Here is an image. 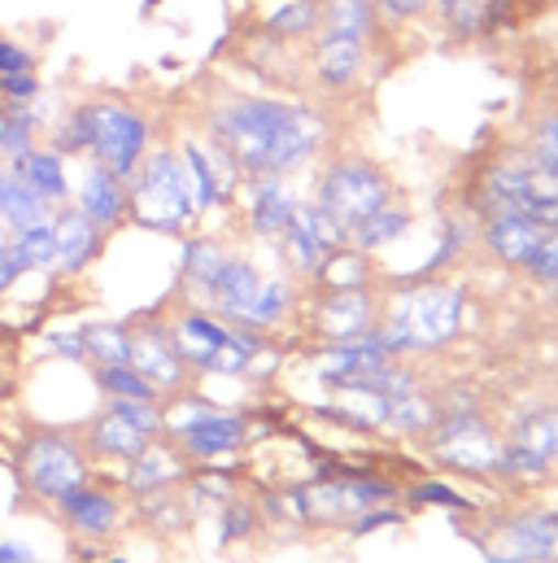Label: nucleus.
<instances>
[{"mask_svg": "<svg viewBox=\"0 0 558 563\" xmlns=\"http://www.w3.org/2000/svg\"><path fill=\"white\" fill-rule=\"evenodd\" d=\"M79 114L88 128V157L127 184L153 148L148 114L123 97H88L79 101Z\"/></svg>", "mask_w": 558, "mask_h": 563, "instance_id": "nucleus-8", "label": "nucleus"}, {"mask_svg": "<svg viewBox=\"0 0 558 563\" xmlns=\"http://www.w3.org/2000/svg\"><path fill=\"white\" fill-rule=\"evenodd\" d=\"M4 123H9V106H0V136H4Z\"/></svg>", "mask_w": 558, "mask_h": 563, "instance_id": "nucleus-52", "label": "nucleus"}, {"mask_svg": "<svg viewBox=\"0 0 558 563\" xmlns=\"http://www.w3.org/2000/svg\"><path fill=\"white\" fill-rule=\"evenodd\" d=\"M57 511L70 525V533L83 538V542H105L123 525V498L114 489H105V485H92V481H83L79 489H70L57 503Z\"/></svg>", "mask_w": 558, "mask_h": 563, "instance_id": "nucleus-22", "label": "nucleus"}, {"mask_svg": "<svg viewBox=\"0 0 558 563\" xmlns=\"http://www.w3.org/2000/svg\"><path fill=\"white\" fill-rule=\"evenodd\" d=\"M88 472H92L88 450L70 432H35L18 450V476H22L26 494L40 503H53V507L70 489H79L88 481Z\"/></svg>", "mask_w": 558, "mask_h": 563, "instance_id": "nucleus-10", "label": "nucleus"}, {"mask_svg": "<svg viewBox=\"0 0 558 563\" xmlns=\"http://www.w3.org/2000/svg\"><path fill=\"white\" fill-rule=\"evenodd\" d=\"M319 9H323L319 35H345V40H362L376 48L380 26H384L376 0H319Z\"/></svg>", "mask_w": 558, "mask_h": 563, "instance_id": "nucleus-29", "label": "nucleus"}, {"mask_svg": "<svg viewBox=\"0 0 558 563\" xmlns=\"http://www.w3.org/2000/svg\"><path fill=\"white\" fill-rule=\"evenodd\" d=\"M411 232V210H398V206H384L380 214H371V219H362L354 232H349V245L358 250V254H380V250H389V245H398L402 236Z\"/></svg>", "mask_w": 558, "mask_h": 563, "instance_id": "nucleus-33", "label": "nucleus"}, {"mask_svg": "<svg viewBox=\"0 0 558 563\" xmlns=\"http://www.w3.org/2000/svg\"><path fill=\"white\" fill-rule=\"evenodd\" d=\"M48 214H53V206L44 197H35L13 166H0V228L22 232V228H31Z\"/></svg>", "mask_w": 558, "mask_h": 563, "instance_id": "nucleus-31", "label": "nucleus"}, {"mask_svg": "<svg viewBox=\"0 0 558 563\" xmlns=\"http://www.w3.org/2000/svg\"><path fill=\"white\" fill-rule=\"evenodd\" d=\"M393 525H402V511H393V507H371V511H362V516L349 525V533H354V538H367V533L393 529Z\"/></svg>", "mask_w": 558, "mask_h": 563, "instance_id": "nucleus-47", "label": "nucleus"}, {"mask_svg": "<svg viewBox=\"0 0 558 563\" xmlns=\"http://www.w3.org/2000/svg\"><path fill=\"white\" fill-rule=\"evenodd\" d=\"M22 70H35V53L9 35H0V79L4 75H22Z\"/></svg>", "mask_w": 558, "mask_h": 563, "instance_id": "nucleus-46", "label": "nucleus"}, {"mask_svg": "<svg viewBox=\"0 0 558 563\" xmlns=\"http://www.w3.org/2000/svg\"><path fill=\"white\" fill-rule=\"evenodd\" d=\"M136 516L140 520H148L153 529H161V533H175V529L188 525V503H183L175 489L144 494V498H136Z\"/></svg>", "mask_w": 558, "mask_h": 563, "instance_id": "nucleus-39", "label": "nucleus"}, {"mask_svg": "<svg viewBox=\"0 0 558 563\" xmlns=\"http://www.w3.org/2000/svg\"><path fill=\"white\" fill-rule=\"evenodd\" d=\"M411 503L415 507H445V511H471L476 503L467 498V494H458L454 485H445V481H423L411 489Z\"/></svg>", "mask_w": 558, "mask_h": 563, "instance_id": "nucleus-43", "label": "nucleus"}, {"mask_svg": "<svg viewBox=\"0 0 558 563\" xmlns=\"http://www.w3.org/2000/svg\"><path fill=\"white\" fill-rule=\"evenodd\" d=\"M201 136L223 144L249 175H297L310 166L332 136L323 110L263 92H223L201 114Z\"/></svg>", "mask_w": 558, "mask_h": 563, "instance_id": "nucleus-1", "label": "nucleus"}, {"mask_svg": "<svg viewBox=\"0 0 558 563\" xmlns=\"http://www.w3.org/2000/svg\"><path fill=\"white\" fill-rule=\"evenodd\" d=\"M279 245V258H283V267L292 272V276H301V280H314L319 276V267L327 263V254H332V245L314 232V223L305 219V210H297V219L288 223V232L276 241Z\"/></svg>", "mask_w": 558, "mask_h": 563, "instance_id": "nucleus-28", "label": "nucleus"}, {"mask_svg": "<svg viewBox=\"0 0 558 563\" xmlns=\"http://www.w3.org/2000/svg\"><path fill=\"white\" fill-rule=\"evenodd\" d=\"M4 166H13V170L22 175V184H26L35 197H44L53 210L70 201V188H75V184H70V170H66V157H62L53 144H48V148H44V144H35L26 157L4 162Z\"/></svg>", "mask_w": 558, "mask_h": 563, "instance_id": "nucleus-27", "label": "nucleus"}, {"mask_svg": "<svg viewBox=\"0 0 558 563\" xmlns=\"http://www.w3.org/2000/svg\"><path fill=\"white\" fill-rule=\"evenodd\" d=\"M232 245L223 236H192L183 245V258H179V288H183V301L192 306H210V292H214V280L227 263Z\"/></svg>", "mask_w": 558, "mask_h": 563, "instance_id": "nucleus-26", "label": "nucleus"}, {"mask_svg": "<svg viewBox=\"0 0 558 563\" xmlns=\"http://www.w3.org/2000/svg\"><path fill=\"white\" fill-rule=\"evenodd\" d=\"M219 319H227L232 328H245V332H276L279 323H288V314L297 310V284L283 272H263L249 254L232 250L214 292H210V306Z\"/></svg>", "mask_w": 558, "mask_h": 563, "instance_id": "nucleus-4", "label": "nucleus"}, {"mask_svg": "<svg viewBox=\"0 0 558 563\" xmlns=\"http://www.w3.org/2000/svg\"><path fill=\"white\" fill-rule=\"evenodd\" d=\"M310 498V525H354L371 507H393L402 489L384 476H341V481H319L305 485Z\"/></svg>", "mask_w": 558, "mask_h": 563, "instance_id": "nucleus-14", "label": "nucleus"}, {"mask_svg": "<svg viewBox=\"0 0 558 563\" xmlns=\"http://www.w3.org/2000/svg\"><path fill=\"white\" fill-rule=\"evenodd\" d=\"M546 232H550V228H542V223H533V219H524V214H506V210L480 219V245H484V254H489L498 267H506V272H524Z\"/></svg>", "mask_w": 558, "mask_h": 563, "instance_id": "nucleus-21", "label": "nucleus"}, {"mask_svg": "<svg viewBox=\"0 0 558 563\" xmlns=\"http://www.w3.org/2000/svg\"><path fill=\"white\" fill-rule=\"evenodd\" d=\"M427 445H432L436 463L467 472V476H489V472H498V459H502V437L480 416V407L440 411L436 428L427 432Z\"/></svg>", "mask_w": 558, "mask_h": 563, "instance_id": "nucleus-11", "label": "nucleus"}, {"mask_svg": "<svg viewBox=\"0 0 558 563\" xmlns=\"http://www.w3.org/2000/svg\"><path fill=\"white\" fill-rule=\"evenodd\" d=\"M13 254L22 263V272H48L53 276V254H57V228H53V214L13 232Z\"/></svg>", "mask_w": 558, "mask_h": 563, "instance_id": "nucleus-36", "label": "nucleus"}, {"mask_svg": "<svg viewBox=\"0 0 558 563\" xmlns=\"http://www.w3.org/2000/svg\"><path fill=\"white\" fill-rule=\"evenodd\" d=\"M48 350H53L57 358H66V363H88V358H83V332H79V328H70V332H48Z\"/></svg>", "mask_w": 558, "mask_h": 563, "instance_id": "nucleus-48", "label": "nucleus"}, {"mask_svg": "<svg viewBox=\"0 0 558 563\" xmlns=\"http://www.w3.org/2000/svg\"><path fill=\"white\" fill-rule=\"evenodd\" d=\"M462 314H467V292L458 284L423 276V280L402 284L380 297L376 341L393 358L436 354L462 336Z\"/></svg>", "mask_w": 558, "mask_h": 563, "instance_id": "nucleus-2", "label": "nucleus"}, {"mask_svg": "<svg viewBox=\"0 0 558 563\" xmlns=\"http://www.w3.org/2000/svg\"><path fill=\"white\" fill-rule=\"evenodd\" d=\"M161 428H166V441H175L192 463L232 459L258 437L245 416L219 411L214 402H205L197 394H183V389L161 398Z\"/></svg>", "mask_w": 558, "mask_h": 563, "instance_id": "nucleus-7", "label": "nucleus"}, {"mask_svg": "<svg viewBox=\"0 0 558 563\" xmlns=\"http://www.w3.org/2000/svg\"><path fill=\"white\" fill-rule=\"evenodd\" d=\"M319 26H323L319 0H276L271 9H263V31L279 44H310Z\"/></svg>", "mask_w": 558, "mask_h": 563, "instance_id": "nucleus-30", "label": "nucleus"}, {"mask_svg": "<svg viewBox=\"0 0 558 563\" xmlns=\"http://www.w3.org/2000/svg\"><path fill=\"white\" fill-rule=\"evenodd\" d=\"M40 92H44V84H40V75H35V70L4 75V79H0V97H4V106H31Z\"/></svg>", "mask_w": 558, "mask_h": 563, "instance_id": "nucleus-44", "label": "nucleus"}, {"mask_svg": "<svg viewBox=\"0 0 558 563\" xmlns=\"http://www.w3.org/2000/svg\"><path fill=\"white\" fill-rule=\"evenodd\" d=\"M53 228H57V254H53V276L57 280H75L83 276L101 250H105V232H97L70 201L53 210Z\"/></svg>", "mask_w": 558, "mask_h": 563, "instance_id": "nucleus-24", "label": "nucleus"}, {"mask_svg": "<svg viewBox=\"0 0 558 563\" xmlns=\"http://www.w3.org/2000/svg\"><path fill=\"white\" fill-rule=\"evenodd\" d=\"M376 9H380V22L406 26V22H418L432 9V0H376Z\"/></svg>", "mask_w": 558, "mask_h": 563, "instance_id": "nucleus-45", "label": "nucleus"}, {"mask_svg": "<svg viewBox=\"0 0 558 563\" xmlns=\"http://www.w3.org/2000/svg\"><path fill=\"white\" fill-rule=\"evenodd\" d=\"M70 206L97 228V232H119L127 223V184L119 175H110L105 166H88L79 175V184L70 188Z\"/></svg>", "mask_w": 558, "mask_h": 563, "instance_id": "nucleus-20", "label": "nucleus"}, {"mask_svg": "<svg viewBox=\"0 0 558 563\" xmlns=\"http://www.w3.org/2000/svg\"><path fill=\"white\" fill-rule=\"evenodd\" d=\"M0 563H40V560H35L31 547H22L13 538H0Z\"/></svg>", "mask_w": 558, "mask_h": 563, "instance_id": "nucleus-50", "label": "nucleus"}, {"mask_svg": "<svg viewBox=\"0 0 558 563\" xmlns=\"http://www.w3.org/2000/svg\"><path fill=\"white\" fill-rule=\"evenodd\" d=\"M398 188L393 179L384 175V166H376L371 157H354V153H341V157H327L319 179H314V206H323L345 232H354L362 219L380 214L384 206H393Z\"/></svg>", "mask_w": 558, "mask_h": 563, "instance_id": "nucleus-9", "label": "nucleus"}, {"mask_svg": "<svg viewBox=\"0 0 558 563\" xmlns=\"http://www.w3.org/2000/svg\"><path fill=\"white\" fill-rule=\"evenodd\" d=\"M175 148H179L183 170H188V184H192L197 219L210 214V210H223V206H232V201L241 197V188H245V170L236 166V157H232L223 144H214L210 136L188 132Z\"/></svg>", "mask_w": 558, "mask_h": 563, "instance_id": "nucleus-13", "label": "nucleus"}, {"mask_svg": "<svg viewBox=\"0 0 558 563\" xmlns=\"http://www.w3.org/2000/svg\"><path fill=\"white\" fill-rule=\"evenodd\" d=\"M524 276L533 284H542L550 297H558V228H550V232L542 236V245H537V254L528 258Z\"/></svg>", "mask_w": 558, "mask_h": 563, "instance_id": "nucleus-41", "label": "nucleus"}, {"mask_svg": "<svg viewBox=\"0 0 558 563\" xmlns=\"http://www.w3.org/2000/svg\"><path fill=\"white\" fill-rule=\"evenodd\" d=\"M467 210L476 219L506 210V214H524L542 228H558V175L546 170L542 162H533L528 148L502 153L480 170L476 197L467 201Z\"/></svg>", "mask_w": 558, "mask_h": 563, "instance_id": "nucleus-5", "label": "nucleus"}, {"mask_svg": "<svg viewBox=\"0 0 558 563\" xmlns=\"http://www.w3.org/2000/svg\"><path fill=\"white\" fill-rule=\"evenodd\" d=\"M380 297L384 292H376V284H362V288H323L319 301H314L310 323L323 336V345L371 336L376 323H380Z\"/></svg>", "mask_w": 558, "mask_h": 563, "instance_id": "nucleus-15", "label": "nucleus"}, {"mask_svg": "<svg viewBox=\"0 0 558 563\" xmlns=\"http://www.w3.org/2000/svg\"><path fill=\"white\" fill-rule=\"evenodd\" d=\"M79 332H83V358H92V367L132 363V328L127 323H88Z\"/></svg>", "mask_w": 558, "mask_h": 563, "instance_id": "nucleus-34", "label": "nucleus"}, {"mask_svg": "<svg viewBox=\"0 0 558 563\" xmlns=\"http://www.w3.org/2000/svg\"><path fill=\"white\" fill-rule=\"evenodd\" d=\"M555 428H558V411H555ZM555 467H558V441H555Z\"/></svg>", "mask_w": 558, "mask_h": 563, "instance_id": "nucleus-53", "label": "nucleus"}, {"mask_svg": "<svg viewBox=\"0 0 558 563\" xmlns=\"http://www.w3.org/2000/svg\"><path fill=\"white\" fill-rule=\"evenodd\" d=\"M9 245H13V232H9V228H0V254H4Z\"/></svg>", "mask_w": 558, "mask_h": 563, "instance_id": "nucleus-51", "label": "nucleus"}, {"mask_svg": "<svg viewBox=\"0 0 558 563\" xmlns=\"http://www.w3.org/2000/svg\"><path fill=\"white\" fill-rule=\"evenodd\" d=\"M440 420V407H436V398L432 394H423V389H411V394H402V398H389V407H384V428H389V437H427L432 428Z\"/></svg>", "mask_w": 558, "mask_h": 563, "instance_id": "nucleus-32", "label": "nucleus"}, {"mask_svg": "<svg viewBox=\"0 0 558 563\" xmlns=\"http://www.w3.org/2000/svg\"><path fill=\"white\" fill-rule=\"evenodd\" d=\"M371 263H367V254H358L354 245H341V250H332L327 254V263L319 267V276L314 284H323V288H362V284H371Z\"/></svg>", "mask_w": 558, "mask_h": 563, "instance_id": "nucleus-38", "label": "nucleus"}, {"mask_svg": "<svg viewBox=\"0 0 558 563\" xmlns=\"http://www.w3.org/2000/svg\"><path fill=\"white\" fill-rule=\"evenodd\" d=\"M511 445H520V450H528V454H537V459H546L550 467H555V441H558V428H555V411H528V416H520V420L511 423V437H506Z\"/></svg>", "mask_w": 558, "mask_h": 563, "instance_id": "nucleus-37", "label": "nucleus"}, {"mask_svg": "<svg viewBox=\"0 0 558 563\" xmlns=\"http://www.w3.org/2000/svg\"><path fill=\"white\" fill-rule=\"evenodd\" d=\"M371 62V44L345 35H314L310 40V75L323 92H349Z\"/></svg>", "mask_w": 558, "mask_h": 563, "instance_id": "nucleus-19", "label": "nucleus"}, {"mask_svg": "<svg viewBox=\"0 0 558 563\" xmlns=\"http://www.w3.org/2000/svg\"><path fill=\"white\" fill-rule=\"evenodd\" d=\"M166 319V332L179 350V358L188 363L192 376H219V380H245L254 372V363L267 354V336L232 328L227 319H219L205 306H175Z\"/></svg>", "mask_w": 558, "mask_h": 563, "instance_id": "nucleus-3", "label": "nucleus"}, {"mask_svg": "<svg viewBox=\"0 0 558 563\" xmlns=\"http://www.w3.org/2000/svg\"><path fill=\"white\" fill-rule=\"evenodd\" d=\"M166 437L161 407L148 402H105V411L88 423L83 450L88 459H110V463H132L144 445Z\"/></svg>", "mask_w": 558, "mask_h": 563, "instance_id": "nucleus-12", "label": "nucleus"}, {"mask_svg": "<svg viewBox=\"0 0 558 563\" xmlns=\"http://www.w3.org/2000/svg\"><path fill=\"white\" fill-rule=\"evenodd\" d=\"M110 563H132V560H123V555H114V560H110Z\"/></svg>", "mask_w": 558, "mask_h": 563, "instance_id": "nucleus-54", "label": "nucleus"}, {"mask_svg": "<svg viewBox=\"0 0 558 563\" xmlns=\"http://www.w3.org/2000/svg\"><path fill=\"white\" fill-rule=\"evenodd\" d=\"M132 367H136L140 376H144L161 398L179 394V389L192 380L188 363L179 358V350H175V341H170V332H166V319L132 323Z\"/></svg>", "mask_w": 558, "mask_h": 563, "instance_id": "nucleus-17", "label": "nucleus"}, {"mask_svg": "<svg viewBox=\"0 0 558 563\" xmlns=\"http://www.w3.org/2000/svg\"><path fill=\"white\" fill-rule=\"evenodd\" d=\"M489 563H558V533L546 511H520L502 520L489 542H484Z\"/></svg>", "mask_w": 558, "mask_h": 563, "instance_id": "nucleus-16", "label": "nucleus"}, {"mask_svg": "<svg viewBox=\"0 0 558 563\" xmlns=\"http://www.w3.org/2000/svg\"><path fill=\"white\" fill-rule=\"evenodd\" d=\"M97 389L105 394V402H148V407H161V394L140 376L132 363H119V367H97Z\"/></svg>", "mask_w": 558, "mask_h": 563, "instance_id": "nucleus-35", "label": "nucleus"}, {"mask_svg": "<svg viewBox=\"0 0 558 563\" xmlns=\"http://www.w3.org/2000/svg\"><path fill=\"white\" fill-rule=\"evenodd\" d=\"M241 197H245V214H249V236L271 241V245L288 232V223L297 219V210L305 201L288 184V175H249Z\"/></svg>", "mask_w": 558, "mask_h": 563, "instance_id": "nucleus-18", "label": "nucleus"}, {"mask_svg": "<svg viewBox=\"0 0 558 563\" xmlns=\"http://www.w3.org/2000/svg\"><path fill=\"white\" fill-rule=\"evenodd\" d=\"M389 363H398V358H393V354L376 341V332H371V336H358V341L323 345V350L314 354V376L332 389V385H341V380H354V376L380 372V367H389Z\"/></svg>", "mask_w": 558, "mask_h": 563, "instance_id": "nucleus-25", "label": "nucleus"}, {"mask_svg": "<svg viewBox=\"0 0 558 563\" xmlns=\"http://www.w3.org/2000/svg\"><path fill=\"white\" fill-rule=\"evenodd\" d=\"M188 476H192V459H188L175 441L157 437L153 445H144L136 459L127 463V472H123V489H127L132 498H144V494L179 489V485H188Z\"/></svg>", "mask_w": 558, "mask_h": 563, "instance_id": "nucleus-23", "label": "nucleus"}, {"mask_svg": "<svg viewBox=\"0 0 558 563\" xmlns=\"http://www.w3.org/2000/svg\"><path fill=\"white\" fill-rule=\"evenodd\" d=\"M219 520H223V547H227V542H245V538H254V529H258V511H254L245 498H227L223 511H219Z\"/></svg>", "mask_w": 558, "mask_h": 563, "instance_id": "nucleus-42", "label": "nucleus"}, {"mask_svg": "<svg viewBox=\"0 0 558 563\" xmlns=\"http://www.w3.org/2000/svg\"><path fill=\"white\" fill-rule=\"evenodd\" d=\"M22 276H26V272H22V263H18L13 245H9V250L0 254V297H4V292H13V284L22 280Z\"/></svg>", "mask_w": 558, "mask_h": 563, "instance_id": "nucleus-49", "label": "nucleus"}, {"mask_svg": "<svg viewBox=\"0 0 558 563\" xmlns=\"http://www.w3.org/2000/svg\"><path fill=\"white\" fill-rule=\"evenodd\" d=\"M528 157L558 175V106L542 110L528 128Z\"/></svg>", "mask_w": 558, "mask_h": 563, "instance_id": "nucleus-40", "label": "nucleus"}, {"mask_svg": "<svg viewBox=\"0 0 558 563\" xmlns=\"http://www.w3.org/2000/svg\"><path fill=\"white\" fill-rule=\"evenodd\" d=\"M127 219L157 236H183L197 223V201L179 148H148L140 170L127 179Z\"/></svg>", "mask_w": 558, "mask_h": 563, "instance_id": "nucleus-6", "label": "nucleus"}]
</instances>
